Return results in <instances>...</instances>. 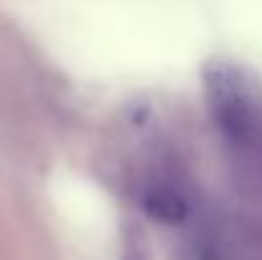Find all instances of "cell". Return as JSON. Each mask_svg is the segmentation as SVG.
<instances>
[{
  "instance_id": "obj_1",
  "label": "cell",
  "mask_w": 262,
  "mask_h": 260,
  "mask_svg": "<svg viewBox=\"0 0 262 260\" xmlns=\"http://www.w3.org/2000/svg\"><path fill=\"white\" fill-rule=\"evenodd\" d=\"M206 94L222 135L242 151H260L262 115L237 74L224 67H211L206 72Z\"/></svg>"
},
{
  "instance_id": "obj_2",
  "label": "cell",
  "mask_w": 262,
  "mask_h": 260,
  "mask_svg": "<svg viewBox=\"0 0 262 260\" xmlns=\"http://www.w3.org/2000/svg\"><path fill=\"white\" fill-rule=\"evenodd\" d=\"M140 207L161 222H183L191 212V202L183 194V189L168 178L145 184L140 194Z\"/></svg>"
}]
</instances>
